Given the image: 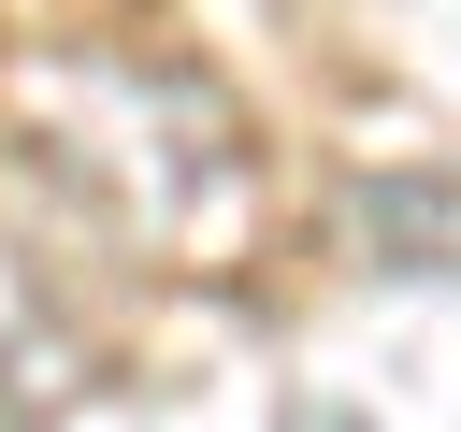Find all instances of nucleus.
Masks as SVG:
<instances>
[{
  "label": "nucleus",
  "mask_w": 461,
  "mask_h": 432,
  "mask_svg": "<svg viewBox=\"0 0 461 432\" xmlns=\"http://www.w3.org/2000/svg\"><path fill=\"white\" fill-rule=\"evenodd\" d=\"M14 144L72 216H101L144 259H230L259 230V130L173 58H43V72H14Z\"/></svg>",
  "instance_id": "obj_1"
},
{
  "label": "nucleus",
  "mask_w": 461,
  "mask_h": 432,
  "mask_svg": "<svg viewBox=\"0 0 461 432\" xmlns=\"http://www.w3.org/2000/svg\"><path fill=\"white\" fill-rule=\"evenodd\" d=\"M86 389H101V331H86V317H72V288L0 230V432H14V418H29V432H43V418H72Z\"/></svg>",
  "instance_id": "obj_2"
},
{
  "label": "nucleus",
  "mask_w": 461,
  "mask_h": 432,
  "mask_svg": "<svg viewBox=\"0 0 461 432\" xmlns=\"http://www.w3.org/2000/svg\"><path fill=\"white\" fill-rule=\"evenodd\" d=\"M346 245L375 274H461V158L447 173H360L346 187Z\"/></svg>",
  "instance_id": "obj_3"
}]
</instances>
